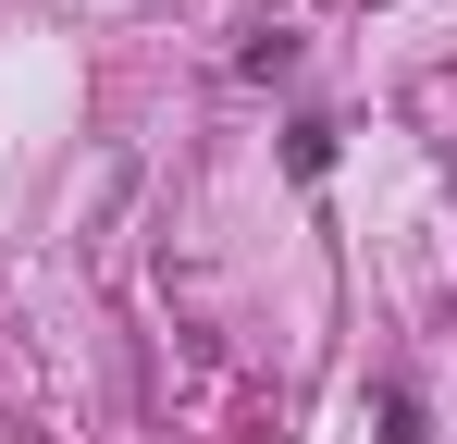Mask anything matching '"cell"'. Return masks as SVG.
<instances>
[{
	"mask_svg": "<svg viewBox=\"0 0 457 444\" xmlns=\"http://www.w3.org/2000/svg\"><path fill=\"white\" fill-rule=\"evenodd\" d=\"M285 173H297V185H321V173H334V124H321V111L285 136Z\"/></svg>",
	"mask_w": 457,
	"mask_h": 444,
	"instance_id": "6da1fadb",
	"label": "cell"
},
{
	"mask_svg": "<svg viewBox=\"0 0 457 444\" xmlns=\"http://www.w3.org/2000/svg\"><path fill=\"white\" fill-rule=\"evenodd\" d=\"M235 62H247V74H297V37H285V25H260V37H247Z\"/></svg>",
	"mask_w": 457,
	"mask_h": 444,
	"instance_id": "7a4b0ae2",
	"label": "cell"
},
{
	"mask_svg": "<svg viewBox=\"0 0 457 444\" xmlns=\"http://www.w3.org/2000/svg\"><path fill=\"white\" fill-rule=\"evenodd\" d=\"M383 444H420V395L408 382H383Z\"/></svg>",
	"mask_w": 457,
	"mask_h": 444,
	"instance_id": "3957f363",
	"label": "cell"
}]
</instances>
